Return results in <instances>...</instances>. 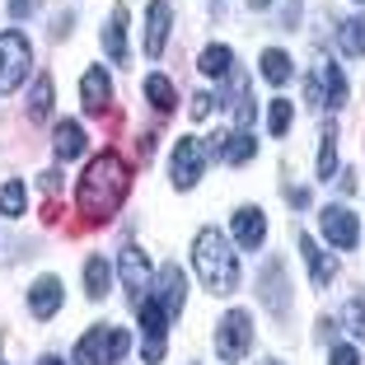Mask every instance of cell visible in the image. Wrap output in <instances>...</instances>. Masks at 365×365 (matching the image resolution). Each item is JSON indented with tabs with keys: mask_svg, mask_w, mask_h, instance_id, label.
Listing matches in <instances>:
<instances>
[{
	"mask_svg": "<svg viewBox=\"0 0 365 365\" xmlns=\"http://www.w3.org/2000/svg\"><path fill=\"white\" fill-rule=\"evenodd\" d=\"M127 187H131V169L122 164V155H113V150L94 155V160H89V169H85V178H80V192H76L80 215H85L89 225L108 220V215L122 206Z\"/></svg>",
	"mask_w": 365,
	"mask_h": 365,
	"instance_id": "cell-1",
	"label": "cell"
},
{
	"mask_svg": "<svg viewBox=\"0 0 365 365\" xmlns=\"http://www.w3.org/2000/svg\"><path fill=\"white\" fill-rule=\"evenodd\" d=\"M192 262H197V277L206 281L211 295H235L239 290V258H235V248H230V239L220 235V230L206 225L202 235H197Z\"/></svg>",
	"mask_w": 365,
	"mask_h": 365,
	"instance_id": "cell-2",
	"label": "cell"
},
{
	"mask_svg": "<svg viewBox=\"0 0 365 365\" xmlns=\"http://www.w3.org/2000/svg\"><path fill=\"white\" fill-rule=\"evenodd\" d=\"M33 66V47L24 33H0V94H14Z\"/></svg>",
	"mask_w": 365,
	"mask_h": 365,
	"instance_id": "cell-3",
	"label": "cell"
},
{
	"mask_svg": "<svg viewBox=\"0 0 365 365\" xmlns=\"http://www.w3.org/2000/svg\"><path fill=\"white\" fill-rule=\"evenodd\" d=\"M248 342H253V314L248 309H230L225 319H220V328H215V356L225 365L244 361Z\"/></svg>",
	"mask_w": 365,
	"mask_h": 365,
	"instance_id": "cell-4",
	"label": "cell"
},
{
	"mask_svg": "<svg viewBox=\"0 0 365 365\" xmlns=\"http://www.w3.org/2000/svg\"><path fill=\"white\" fill-rule=\"evenodd\" d=\"M206 140H197V136H178V145H173V160H169V173H173V182H178L182 192L187 187H197V178H202V169H206Z\"/></svg>",
	"mask_w": 365,
	"mask_h": 365,
	"instance_id": "cell-5",
	"label": "cell"
},
{
	"mask_svg": "<svg viewBox=\"0 0 365 365\" xmlns=\"http://www.w3.org/2000/svg\"><path fill=\"white\" fill-rule=\"evenodd\" d=\"M136 314H140V328H145V365H160L164 361V333H169V319L173 314L164 309L160 300H155V295H145V300L136 304Z\"/></svg>",
	"mask_w": 365,
	"mask_h": 365,
	"instance_id": "cell-6",
	"label": "cell"
},
{
	"mask_svg": "<svg viewBox=\"0 0 365 365\" xmlns=\"http://www.w3.org/2000/svg\"><path fill=\"white\" fill-rule=\"evenodd\" d=\"M319 225H323V239L337 248H356V239H361V225H356V215L346 206H323Z\"/></svg>",
	"mask_w": 365,
	"mask_h": 365,
	"instance_id": "cell-7",
	"label": "cell"
},
{
	"mask_svg": "<svg viewBox=\"0 0 365 365\" xmlns=\"http://www.w3.org/2000/svg\"><path fill=\"white\" fill-rule=\"evenodd\" d=\"M309 98H314V103H323V108H342L346 103V80H342V71H337L333 61H323L319 71H314Z\"/></svg>",
	"mask_w": 365,
	"mask_h": 365,
	"instance_id": "cell-8",
	"label": "cell"
},
{
	"mask_svg": "<svg viewBox=\"0 0 365 365\" xmlns=\"http://www.w3.org/2000/svg\"><path fill=\"white\" fill-rule=\"evenodd\" d=\"M122 281H127V290H131V304H140L150 295V262H145V253H140L136 244L122 248Z\"/></svg>",
	"mask_w": 365,
	"mask_h": 365,
	"instance_id": "cell-9",
	"label": "cell"
},
{
	"mask_svg": "<svg viewBox=\"0 0 365 365\" xmlns=\"http://www.w3.org/2000/svg\"><path fill=\"white\" fill-rule=\"evenodd\" d=\"M169 24H173V10L169 0H155L150 10H145V56H164V43H169Z\"/></svg>",
	"mask_w": 365,
	"mask_h": 365,
	"instance_id": "cell-10",
	"label": "cell"
},
{
	"mask_svg": "<svg viewBox=\"0 0 365 365\" xmlns=\"http://www.w3.org/2000/svg\"><path fill=\"white\" fill-rule=\"evenodd\" d=\"M155 300H160L169 314H182V304H187V281H182L178 262L160 267V277H155Z\"/></svg>",
	"mask_w": 365,
	"mask_h": 365,
	"instance_id": "cell-11",
	"label": "cell"
},
{
	"mask_svg": "<svg viewBox=\"0 0 365 365\" xmlns=\"http://www.w3.org/2000/svg\"><path fill=\"white\" fill-rule=\"evenodd\" d=\"M29 309H33V319H52V314L61 309V281H56V277H38V281H33Z\"/></svg>",
	"mask_w": 365,
	"mask_h": 365,
	"instance_id": "cell-12",
	"label": "cell"
},
{
	"mask_svg": "<svg viewBox=\"0 0 365 365\" xmlns=\"http://www.w3.org/2000/svg\"><path fill=\"white\" fill-rule=\"evenodd\" d=\"M80 98H85V113L89 118H103V108H108V98H113V85H108V76L103 71H85V80H80Z\"/></svg>",
	"mask_w": 365,
	"mask_h": 365,
	"instance_id": "cell-13",
	"label": "cell"
},
{
	"mask_svg": "<svg viewBox=\"0 0 365 365\" xmlns=\"http://www.w3.org/2000/svg\"><path fill=\"white\" fill-rule=\"evenodd\" d=\"M262 239H267V215H262L258 206H244V211L235 215V244L239 248H258Z\"/></svg>",
	"mask_w": 365,
	"mask_h": 365,
	"instance_id": "cell-14",
	"label": "cell"
},
{
	"mask_svg": "<svg viewBox=\"0 0 365 365\" xmlns=\"http://www.w3.org/2000/svg\"><path fill=\"white\" fill-rule=\"evenodd\" d=\"M103 47H108V61L113 66H127V5H118V10L108 14Z\"/></svg>",
	"mask_w": 365,
	"mask_h": 365,
	"instance_id": "cell-15",
	"label": "cell"
},
{
	"mask_svg": "<svg viewBox=\"0 0 365 365\" xmlns=\"http://www.w3.org/2000/svg\"><path fill=\"white\" fill-rule=\"evenodd\" d=\"M262 304H267L277 319H286L290 304H286V281H281V262H267L262 267Z\"/></svg>",
	"mask_w": 365,
	"mask_h": 365,
	"instance_id": "cell-16",
	"label": "cell"
},
{
	"mask_svg": "<svg viewBox=\"0 0 365 365\" xmlns=\"http://www.w3.org/2000/svg\"><path fill=\"white\" fill-rule=\"evenodd\" d=\"M52 150H56V160H80L85 155V127L80 122H56Z\"/></svg>",
	"mask_w": 365,
	"mask_h": 365,
	"instance_id": "cell-17",
	"label": "cell"
},
{
	"mask_svg": "<svg viewBox=\"0 0 365 365\" xmlns=\"http://www.w3.org/2000/svg\"><path fill=\"white\" fill-rule=\"evenodd\" d=\"M300 253H304V262H309V277H314V286H328V281L337 277L333 258H328V253H323V248L314 244L309 235H300Z\"/></svg>",
	"mask_w": 365,
	"mask_h": 365,
	"instance_id": "cell-18",
	"label": "cell"
},
{
	"mask_svg": "<svg viewBox=\"0 0 365 365\" xmlns=\"http://www.w3.org/2000/svg\"><path fill=\"white\" fill-rule=\"evenodd\" d=\"M103 351H108V328L98 323V328H89V333L80 337V346H76V365H103Z\"/></svg>",
	"mask_w": 365,
	"mask_h": 365,
	"instance_id": "cell-19",
	"label": "cell"
},
{
	"mask_svg": "<svg viewBox=\"0 0 365 365\" xmlns=\"http://www.w3.org/2000/svg\"><path fill=\"white\" fill-rule=\"evenodd\" d=\"M230 71H235V52H230V47H206L202 52V76H211V80H225Z\"/></svg>",
	"mask_w": 365,
	"mask_h": 365,
	"instance_id": "cell-20",
	"label": "cell"
},
{
	"mask_svg": "<svg viewBox=\"0 0 365 365\" xmlns=\"http://www.w3.org/2000/svg\"><path fill=\"white\" fill-rule=\"evenodd\" d=\"M108 281H113L108 262L103 258H89L85 262V295H89V300H103V295H108Z\"/></svg>",
	"mask_w": 365,
	"mask_h": 365,
	"instance_id": "cell-21",
	"label": "cell"
},
{
	"mask_svg": "<svg viewBox=\"0 0 365 365\" xmlns=\"http://www.w3.org/2000/svg\"><path fill=\"white\" fill-rule=\"evenodd\" d=\"M52 113V76L33 80V98H29V122H43Z\"/></svg>",
	"mask_w": 365,
	"mask_h": 365,
	"instance_id": "cell-22",
	"label": "cell"
},
{
	"mask_svg": "<svg viewBox=\"0 0 365 365\" xmlns=\"http://www.w3.org/2000/svg\"><path fill=\"white\" fill-rule=\"evenodd\" d=\"M258 155V140H253V131H235V136L225 140V155L220 160H230V164H248Z\"/></svg>",
	"mask_w": 365,
	"mask_h": 365,
	"instance_id": "cell-23",
	"label": "cell"
},
{
	"mask_svg": "<svg viewBox=\"0 0 365 365\" xmlns=\"http://www.w3.org/2000/svg\"><path fill=\"white\" fill-rule=\"evenodd\" d=\"M262 80H272V85H286L290 80V56L281 52V47H267V52H262Z\"/></svg>",
	"mask_w": 365,
	"mask_h": 365,
	"instance_id": "cell-24",
	"label": "cell"
},
{
	"mask_svg": "<svg viewBox=\"0 0 365 365\" xmlns=\"http://www.w3.org/2000/svg\"><path fill=\"white\" fill-rule=\"evenodd\" d=\"M145 98H150L160 113H173V103H178V94H173V85L164 76H145Z\"/></svg>",
	"mask_w": 365,
	"mask_h": 365,
	"instance_id": "cell-25",
	"label": "cell"
},
{
	"mask_svg": "<svg viewBox=\"0 0 365 365\" xmlns=\"http://www.w3.org/2000/svg\"><path fill=\"white\" fill-rule=\"evenodd\" d=\"M342 52L346 56H365V14L342 24Z\"/></svg>",
	"mask_w": 365,
	"mask_h": 365,
	"instance_id": "cell-26",
	"label": "cell"
},
{
	"mask_svg": "<svg viewBox=\"0 0 365 365\" xmlns=\"http://www.w3.org/2000/svg\"><path fill=\"white\" fill-rule=\"evenodd\" d=\"M333 173H337V131L328 127V131H323V145H319V178L328 182Z\"/></svg>",
	"mask_w": 365,
	"mask_h": 365,
	"instance_id": "cell-27",
	"label": "cell"
},
{
	"mask_svg": "<svg viewBox=\"0 0 365 365\" xmlns=\"http://www.w3.org/2000/svg\"><path fill=\"white\" fill-rule=\"evenodd\" d=\"M24 202H29V192H24L19 178H10L0 187V215H24Z\"/></svg>",
	"mask_w": 365,
	"mask_h": 365,
	"instance_id": "cell-28",
	"label": "cell"
},
{
	"mask_svg": "<svg viewBox=\"0 0 365 365\" xmlns=\"http://www.w3.org/2000/svg\"><path fill=\"white\" fill-rule=\"evenodd\" d=\"M290 122H295V108H290V98H272V118H267L272 136H286Z\"/></svg>",
	"mask_w": 365,
	"mask_h": 365,
	"instance_id": "cell-29",
	"label": "cell"
},
{
	"mask_svg": "<svg viewBox=\"0 0 365 365\" xmlns=\"http://www.w3.org/2000/svg\"><path fill=\"white\" fill-rule=\"evenodd\" d=\"M127 346H131V333H127V328H108V351H103V365H118L122 356H127Z\"/></svg>",
	"mask_w": 365,
	"mask_h": 365,
	"instance_id": "cell-30",
	"label": "cell"
},
{
	"mask_svg": "<svg viewBox=\"0 0 365 365\" xmlns=\"http://www.w3.org/2000/svg\"><path fill=\"white\" fill-rule=\"evenodd\" d=\"M346 328L365 342V295H351V304H346Z\"/></svg>",
	"mask_w": 365,
	"mask_h": 365,
	"instance_id": "cell-31",
	"label": "cell"
},
{
	"mask_svg": "<svg viewBox=\"0 0 365 365\" xmlns=\"http://www.w3.org/2000/svg\"><path fill=\"white\" fill-rule=\"evenodd\" d=\"M211 103H215L211 94H192V103H187V113H192V118H211Z\"/></svg>",
	"mask_w": 365,
	"mask_h": 365,
	"instance_id": "cell-32",
	"label": "cell"
},
{
	"mask_svg": "<svg viewBox=\"0 0 365 365\" xmlns=\"http://www.w3.org/2000/svg\"><path fill=\"white\" fill-rule=\"evenodd\" d=\"M38 5L43 0H10V14L14 19H29V14H38Z\"/></svg>",
	"mask_w": 365,
	"mask_h": 365,
	"instance_id": "cell-33",
	"label": "cell"
},
{
	"mask_svg": "<svg viewBox=\"0 0 365 365\" xmlns=\"http://www.w3.org/2000/svg\"><path fill=\"white\" fill-rule=\"evenodd\" d=\"M333 365H361L356 346H333Z\"/></svg>",
	"mask_w": 365,
	"mask_h": 365,
	"instance_id": "cell-34",
	"label": "cell"
},
{
	"mask_svg": "<svg viewBox=\"0 0 365 365\" xmlns=\"http://www.w3.org/2000/svg\"><path fill=\"white\" fill-rule=\"evenodd\" d=\"M136 155H140V164H145V160H150V155H155V136H150V131H145V136L136 140Z\"/></svg>",
	"mask_w": 365,
	"mask_h": 365,
	"instance_id": "cell-35",
	"label": "cell"
},
{
	"mask_svg": "<svg viewBox=\"0 0 365 365\" xmlns=\"http://www.w3.org/2000/svg\"><path fill=\"white\" fill-rule=\"evenodd\" d=\"M286 202L290 206H309V192H304V187H286Z\"/></svg>",
	"mask_w": 365,
	"mask_h": 365,
	"instance_id": "cell-36",
	"label": "cell"
},
{
	"mask_svg": "<svg viewBox=\"0 0 365 365\" xmlns=\"http://www.w3.org/2000/svg\"><path fill=\"white\" fill-rule=\"evenodd\" d=\"M38 365H66V361H61V356H43V361H38Z\"/></svg>",
	"mask_w": 365,
	"mask_h": 365,
	"instance_id": "cell-37",
	"label": "cell"
},
{
	"mask_svg": "<svg viewBox=\"0 0 365 365\" xmlns=\"http://www.w3.org/2000/svg\"><path fill=\"white\" fill-rule=\"evenodd\" d=\"M248 5H253V10H267V5H272V0H248Z\"/></svg>",
	"mask_w": 365,
	"mask_h": 365,
	"instance_id": "cell-38",
	"label": "cell"
}]
</instances>
